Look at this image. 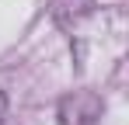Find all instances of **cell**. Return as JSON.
Here are the masks:
<instances>
[{
    "label": "cell",
    "instance_id": "cell-1",
    "mask_svg": "<svg viewBox=\"0 0 129 125\" xmlns=\"http://www.w3.org/2000/svg\"><path fill=\"white\" fill-rule=\"evenodd\" d=\"M4 118H7V94L0 90V125H4Z\"/></svg>",
    "mask_w": 129,
    "mask_h": 125
}]
</instances>
